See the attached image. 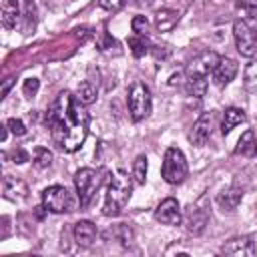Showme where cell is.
I'll return each mask as SVG.
<instances>
[{
	"mask_svg": "<svg viewBox=\"0 0 257 257\" xmlns=\"http://www.w3.org/2000/svg\"><path fill=\"white\" fill-rule=\"evenodd\" d=\"M233 36L237 50L243 56H257V18H241L233 24Z\"/></svg>",
	"mask_w": 257,
	"mask_h": 257,
	"instance_id": "obj_3",
	"label": "cell"
},
{
	"mask_svg": "<svg viewBox=\"0 0 257 257\" xmlns=\"http://www.w3.org/2000/svg\"><path fill=\"white\" fill-rule=\"evenodd\" d=\"M245 120H247L245 110H241V108H237V106H229V108L225 110V114H223L221 133H223V135H229L235 126H239V124L245 122Z\"/></svg>",
	"mask_w": 257,
	"mask_h": 257,
	"instance_id": "obj_19",
	"label": "cell"
},
{
	"mask_svg": "<svg viewBox=\"0 0 257 257\" xmlns=\"http://www.w3.org/2000/svg\"><path fill=\"white\" fill-rule=\"evenodd\" d=\"M207 221H209V213L207 209L199 207V205H193L189 209V215H187V231L193 233V235H201L207 227Z\"/></svg>",
	"mask_w": 257,
	"mask_h": 257,
	"instance_id": "obj_14",
	"label": "cell"
},
{
	"mask_svg": "<svg viewBox=\"0 0 257 257\" xmlns=\"http://www.w3.org/2000/svg\"><path fill=\"white\" fill-rule=\"evenodd\" d=\"M112 237H114L116 241H120L124 247H128V245L133 243V231H131V227L124 225V223H120V225H116V227L112 229Z\"/></svg>",
	"mask_w": 257,
	"mask_h": 257,
	"instance_id": "obj_27",
	"label": "cell"
},
{
	"mask_svg": "<svg viewBox=\"0 0 257 257\" xmlns=\"http://www.w3.org/2000/svg\"><path fill=\"white\" fill-rule=\"evenodd\" d=\"M8 131H10V128H8V124H2V126H0V141H6Z\"/></svg>",
	"mask_w": 257,
	"mask_h": 257,
	"instance_id": "obj_39",
	"label": "cell"
},
{
	"mask_svg": "<svg viewBox=\"0 0 257 257\" xmlns=\"http://www.w3.org/2000/svg\"><path fill=\"white\" fill-rule=\"evenodd\" d=\"M38 88H40V80L38 78H26L24 84H22V94L26 98H32V96H36Z\"/></svg>",
	"mask_w": 257,
	"mask_h": 257,
	"instance_id": "obj_30",
	"label": "cell"
},
{
	"mask_svg": "<svg viewBox=\"0 0 257 257\" xmlns=\"http://www.w3.org/2000/svg\"><path fill=\"white\" fill-rule=\"evenodd\" d=\"M42 205L50 213H70L74 209V197L62 185H52L42 191Z\"/></svg>",
	"mask_w": 257,
	"mask_h": 257,
	"instance_id": "obj_7",
	"label": "cell"
},
{
	"mask_svg": "<svg viewBox=\"0 0 257 257\" xmlns=\"http://www.w3.org/2000/svg\"><path fill=\"white\" fill-rule=\"evenodd\" d=\"M179 22V12L173 10V8H161L157 14H155V26L159 32H169L177 26Z\"/></svg>",
	"mask_w": 257,
	"mask_h": 257,
	"instance_id": "obj_18",
	"label": "cell"
},
{
	"mask_svg": "<svg viewBox=\"0 0 257 257\" xmlns=\"http://www.w3.org/2000/svg\"><path fill=\"white\" fill-rule=\"evenodd\" d=\"M211 128H213V114H211V112H203V114L195 120L191 133H189V141H191L195 147H203V145L209 141V137H211Z\"/></svg>",
	"mask_w": 257,
	"mask_h": 257,
	"instance_id": "obj_10",
	"label": "cell"
},
{
	"mask_svg": "<svg viewBox=\"0 0 257 257\" xmlns=\"http://www.w3.org/2000/svg\"><path fill=\"white\" fill-rule=\"evenodd\" d=\"M14 84V78H6L4 80V84H2V90H0V98H4L6 94H8V90H10V86Z\"/></svg>",
	"mask_w": 257,
	"mask_h": 257,
	"instance_id": "obj_36",
	"label": "cell"
},
{
	"mask_svg": "<svg viewBox=\"0 0 257 257\" xmlns=\"http://www.w3.org/2000/svg\"><path fill=\"white\" fill-rule=\"evenodd\" d=\"M243 86L247 92H257V60H251L243 72Z\"/></svg>",
	"mask_w": 257,
	"mask_h": 257,
	"instance_id": "obj_22",
	"label": "cell"
},
{
	"mask_svg": "<svg viewBox=\"0 0 257 257\" xmlns=\"http://www.w3.org/2000/svg\"><path fill=\"white\" fill-rule=\"evenodd\" d=\"M76 98H78L84 106L92 104V102L96 100V86H94L90 80L80 82V84H78V88H76Z\"/></svg>",
	"mask_w": 257,
	"mask_h": 257,
	"instance_id": "obj_21",
	"label": "cell"
},
{
	"mask_svg": "<svg viewBox=\"0 0 257 257\" xmlns=\"http://www.w3.org/2000/svg\"><path fill=\"white\" fill-rule=\"evenodd\" d=\"M90 116L84 104L68 90L60 92L46 112V126L54 145L64 153H74L82 147L88 135Z\"/></svg>",
	"mask_w": 257,
	"mask_h": 257,
	"instance_id": "obj_1",
	"label": "cell"
},
{
	"mask_svg": "<svg viewBox=\"0 0 257 257\" xmlns=\"http://www.w3.org/2000/svg\"><path fill=\"white\" fill-rule=\"evenodd\" d=\"M149 52H153V56L155 58H161V60H165V58L171 56V48L167 44H153Z\"/></svg>",
	"mask_w": 257,
	"mask_h": 257,
	"instance_id": "obj_32",
	"label": "cell"
},
{
	"mask_svg": "<svg viewBox=\"0 0 257 257\" xmlns=\"http://www.w3.org/2000/svg\"><path fill=\"white\" fill-rule=\"evenodd\" d=\"M126 102H128V114H131V118L135 122L145 120L151 114V92H149L147 84L141 82V80H135L131 84V88H128Z\"/></svg>",
	"mask_w": 257,
	"mask_h": 257,
	"instance_id": "obj_6",
	"label": "cell"
},
{
	"mask_svg": "<svg viewBox=\"0 0 257 257\" xmlns=\"http://www.w3.org/2000/svg\"><path fill=\"white\" fill-rule=\"evenodd\" d=\"M237 153L241 155H255V133L253 131H245L237 143Z\"/></svg>",
	"mask_w": 257,
	"mask_h": 257,
	"instance_id": "obj_24",
	"label": "cell"
},
{
	"mask_svg": "<svg viewBox=\"0 0 257 257\" xmlns=\"http://www.w3.org/2000/svg\"><path fill=\"white\" fill-rule=\"evenodd\" d=\"M131 191H133L131 177L126 175V171L118 169L116 175L110 179L102 213H104L106 217H116V215H120V211L126 207V203H128V199H131Z\"/></svg>",
	"mask_w": 257,
	"mask_h": 257,
	"instance_id": "obj_2",
	"label": "cell"
},
{
	"mask_svg": "<svg viewBox=\"0 0 257 257\" xmlns=\"http://www.w3.org/2000/svg\"><path fill=\"white\" fill-rule=\"evenodd\" d=\"M223 253L235 257H251L255 255V243L251 237H235L223 245Z\"/></svg>",
	"mask_w": 257,
	"mask_h": 257,
	"instance_id": "obj_12",
	"label": "cell"
},
{
	"mask_svg": "<svg viewBox=\"0 0 257 257\" xmlns=\"http://www.w3.org/2000/svg\"><path fill=\"white\" fill-rule=\"evenodd\" d=\"M155 219L163 225H179L181 223V207L179 201L173 197H167L165 201H161L155 209Z\"/></svg>",
	"mask_w": 257,
	"mask_h": 257,
	"instance_id": "obj_9",
	"label": "cell"
},
{
	"mask_svg": "<svg viewBox=\"0 0 257 257\" xmlns=\"http://www.w3.org/2000/svg\"><path fill=\"white\" fill-rule=\"evenodd\" d=\"M243 201V191L237 189V187H231V189H225L217 195V205L223 209V211H235L239 207V203Z\"/></svg>",
	"mask_w": 257,
	"mask_h": 257,
	"instance_id": "obj_16",
	"label": "cell"
},
{
	"mask_svg": "<svg viewBox=\"0 0 257 257\" xmlns=\"http://www.w3.org/2000/svg\"><path fill=\"white\" fill-rule=\"evenodd\" d=\"M10 157H12V163H18V165H22V163L30 161V155H28V151H24L22 147L14 149V151L10 153Z\"/></svg>",
	"mask_w": 257,
	"mask_h": 257,
	"instance_id": "obj_34",
	"label": "cell"
},
{
	"mask_svg": "<svg viewBox=\"0 0 257 257\" xmlns=\"http://www.w3.org/2000/svg\"><path fill=\"white\" fill-rule=\"evenodd\" d=\"M181 78H183V72H177V74H173V76L169 78V84H171V86L181 84Z\"/></svg>",
	"mask_w": 257,
	"mask_h": 257,
	"instance_id": "obj_38",
	"label": "cell"
},
{
	"mask_svg": "<svg viewBox=\"0 0 257 257\" xmlns=\"http://www.w3.org/2000/svg\"><path fill=\"white\" fill-rule=\"evenodd\" d=\"M52 165V153L46 147H36L34 149V167L36 169H46Z\"/></svg>",
	"mask_w": 257,
	"mask_h": 257,
	"instance_id": "obj_26",
	"label": "cell"
},
{
	"mask_svg": "<svg viewBox=\"0 0 257 257\" xmlns=\"http://www.w3.org/2000/svg\"><path fill=\"white\" fill-rule=\"evenodd\" d=\"M137 4H139V6H151V0H139Z\"/></svg>",
	"mask_w": 257,
	"mask_h": 257,
	"instance_id": "obj_40",
	"label": "cell"
},
{
	"mask_svg": "<svg viewBox=\"0 0 257 257\" xmlns=\"http://www.w3.org/2000/svg\"><path fill=\"white\" fill-rule=\"evenodd\" d=\"M185 90L189 96H205L207 92V76H199V74H187L185 78Z\"/></svg>",
	"mask_w": 257,
	"mask_h": 257,
	"instance_id": "obj_20",
	"label": "cell"
},
{
	"mask_svg": "<svg viewBox=\"0 0 257 257\" xmlns=\"http://www.w3.org/2000/svg\"><path fill=\"white\" fill-rule=\"evenodd\" d=\"M237 68H239V66H237V60H233V58H221V62L217 64V68H215V72H213L215 84H217L219 88L227 86V84L235 78Z\"/></svg>",
	"mask_w": 257,
	"mask_h": 257,
	"instance_id": "obj_13",
	"label": "cell"
},
{
	"mask_svg": "<svg viewBox=\"0 0 257 257\" xmlns=\"http://www.w3.org/2000/svg\"><path fill=\"white\" fill-rule=\"evenodd\" d=\"M133 181L137 185H145L147 181V157L145 155H139L133 161Z\"/></svg>",
	"mask_w": 257,
	"mask_h": 257,
	"instance_id": "obj_25",
	"label": "cell"
},
{
	"mask_svg": "<svg viewBox=\"0 0 257 257\" xmlns=\"http://www.w3.org/2000/svg\"><path fill=\"white\" fill-rule=\"evenodd\" d=\"M72 235H74L76 245H80V247H90V245L94 243V239H96V227H94V223H90V221H78V223L74 225Z\"/></svg>",
	"mask_w": 257,
	"mask_h": 257,
	"instance_id": "obj_15",
	"label": "cell"
},
{
	"mask_svg": "<svg viewBox=\"0 0 257 257\" xmlns=\"http://www.w3.org/2000/svg\"><path fill=\"white\" fill-rule=\"evenodd\" d=\"M104 177H102V171L98 169H90V167H84V169H78L76 175H74V187H76V193H78V201H80V207H86L96 191L100 189Z\"/></svg>",
	"mask_w": 257,
	"mask_h": 257,
	"instance_id": "obj_4",
	"label": "cell"
},
{
	"mask_svg": "<svg viewBox=\"0 0 257 257\" xmlns=\"http://www.w3.org/2000/svg\"><path fill=\"white\" fill-rule=\"evenodd\" d=\"M235 8L245 14V18H257V0H235Z\"/></svg>",
	"mask_w": 257,
	"mask_h": 257,
	"instance_id": "obj_29",
	"label": "cell"
},
{
	"mask_svg": "<svg viewBox=\"0 0 257 257\" xmlns=\"http://www.w3.org/2000/svg\"><path fill=\"white\" fill-rule=\"evenodd\" d=\"M106 46H114V40H112L108 34H104V36H102V42H100V50H106Z\"/></svg>",
	"mask_w": 257,
	"mask_h": 257,
	"instance_id": "obj_37",
	"label": "cell"
},
{
	"mask_svg": "<svg viewBox=\"0 0 257 257\" xmlns=\"http://www.w3.org/2000/svg\"><path fill=\"white\" fill-rule=\"evenodd\" d=\"M20 18V4L18 0H2V12H0V20L4 28H14L16 22Z\"/></svg>",
	"mask_w": 257,
	"mask_h": 257,
	"instance_id": "obj_17",
	"label": "cell"
},
{
	"mask_svg": "<svg viewBox=\"0 0 257 257\" xmlns=\"http://www.w3.org/2000/svg\"><path fill=\"white\" fill-rule=\"evenodd\" d=\"M255 157H257V137H255Z\"/></svg>",
	"mask_w": 257,
	"mask_h": 257,
	"instance_id": "obj_41",
	"label": "cell"
},
{
	"mask_svg": "<svg viewBox=\"0 0 257 257\" xmlns=\"http://www.w3.org/2000/svg\"><path fill=\"white\" fill-rule=\"evenodd\" d=\"M2 193L8 201H22L28 197V187L22 179H16L12 175H6L2 181Z\"/></svg>",
	"mask_w": 257,
	"mask_h": 257,
	"instance_id": "obj_11",
	"label": "cell"
},
{
	"mask_svg": "<svg viewBox=\"0 0 257 257\" xmlns=\"http://www.w3.org/2000/svg\"><path fill=\"white\" fill-rule=\"evenodd\" d=\"M187 173H189V167H187V161H185L183 151L177 149V147H169L165 151L163 167H161L163 179L169 185H179V183H183L187 179Z\"/></svg>",
	"mask_w": 257,
	"mask_h": 257,
	"instance_id": "obj_5",
	"label": "cell"
},
{
	"mask_svg": "<svg viewBox=\"0 0 257 257\" xmlns=\"http://www.w3.org/2000/svg\"><path fill=\"white\" fill-rule=\"evenodd\" d=\"M6 124H8V128H10L14 135H18V137L26 133V126H24V122H22L20 118H8Z\"/></svg>",
	"mask_w": 257,
	"mask_h": 257,
	"instance_id": "obj_33",
	"label": "cell"
},
{
	"mask_svg": "<svg viewBox=\"0 0 257 257\" xmlns=\"http://www.w3.org/2000/svg\"><path fill=\"white\" fill-rule=\"evenodd\" d=\"M126 4V0H98V6L104 8V10H120L122 6Z\"/></svg>",
	"mask_w": 257,
	"mask_h": 257,
	"instance_id": "obj_35",
	"label": "cell"
},
{
	"mask_svg": "<svg viewBox=\"0 0 257 257\" xmlns=\"http://www.w3.org/2000/svg\"><path fill=\"white\" fill-rule=\"evenodd\" d=\"M128 48H131V54H133L135 58H141V56H145V54L151 50L149 40H147L145 36H141V34L128 38Z\"/></svg>",
	"mask_w": 257,
	"mask_h": 257,
	"instance_id": "obj_23",
	"label": "cell"
},
{
	"mask_svg": "<svg viewBox=\"0 0 257 257\" xmlns=\"http://www.w3.org/2000/svg\"><path fill=\"white\" fill-rule=\"evenodd\" d=\"M131 28H133V32L135 34H145L147 32V28H149V20H147V16H135L133 20H131Z\"/></svg>",
	"mask_w": 257,
	"mask_h": 257,
	"instance_id": "obj_31",
	"label": "cell"
},
{
	"mask_svg": "<svg viewBox=\"0 0 257 257\" xmlns=\"http://www.w3.org/2000/svg\"><path fill=\"white\" fill-rule=\"evenodd\" d=\"M221 62V56L213 50H205L199 56H195L187 68V74H199V76H209L215 72L217 64Z\"/></svg>",
	"mask_w": 257,
	"mask_h": 257,
	"instance_id": "obj_8",
	"label": "cell"
},
{
	"mask_svg": "<svg viewBox=\"0 0 257 257\" xmlns=\"http://www.w3.org/2000/svg\"><path fill=\"white\" fill-rule=\"evenodd\" d=\"M34 22H36V6L32 0H26L24 4V24H22V30L28 32L30 28H34Z\"/></svg>",
	"mask_w": 257,
	"mask_h": 257,
	"instance_id": "obj_28",
	"label": "cell"
}]
</instances>
